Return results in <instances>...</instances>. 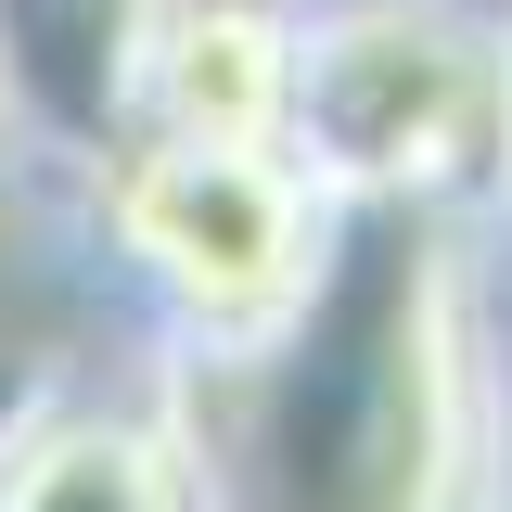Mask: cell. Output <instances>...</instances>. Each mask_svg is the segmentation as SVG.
<instances>
[{"mask_svg": "<svg viewBox=\"0 0 512 512\" xmlns=\"http://www.w3.org/2000/svg\"><path fill=\"white\" fill-rule=\"evenodd\" d=\"M487 231L512 244V0H500V192H487Z\"/></svg>", "mask_w": 512, "mask_h": 512, "instance_id": "8992f818", "label": "cell"}, {"mask_svg": "<svg viewBox=\"0 0 512 512\" xmlns=\"http://www.w3.org/2000/svg\"><path fill=\"white\" fill-rule=\"evenodd\" d=\"M90 244L141 295V320L167 333V359H256L320 295L346 205L295 167V141L116 128L90 167Z\"/></svg>", "mask_w": 512, "mask_h": 512, "instance_id": "7a4b0ae2", "label": "cell"}, {"mask_svg": "<svg viewBox=\"0 0 512 512\" xmlns=\"http://www.w3.org/2000/svg\"><path fill=\"white\" fill-rule=\"evenodd\" d=\"M295 26H308V0H141L116 128L282 141V116H295Z\"/></svg>", "mask_w": 512, "mask_h": 512, "instance_id": "5b68a950", "label": "cell"}, {"mask_svg": "<svg viewBox=\"0 0 512 512\" xmlns=\"http://www.w3.org/2000/svg\"><path fill=\"white\" fill-rule=\"evenodd\" d=\"M205 512H474L487 320L461 218H346L295 333L256 359H167Z\"/></svg>", "mask_w": 512, "mask_h": 512, "instance_id": "6da1fadb", "label": "cell"}, {"mask_svg": "<svg viewBox=\"0 0 512 512\" xmlns=\"http://www.w3.org/2000/svg\"><path fill=\"white\" fill-rule=\"evenodd\" d=\"M282 141L346 218H487L500 0H308Z\"/></svg>", "mask_w": 512, "mask_h": 512, "instance_id": "3957f363", "label": "cell"}, {"mask_svg": "<svg viewBox=\"0 0 512 512\" xmlns=\"http://www.w3.org/2000/svg\"><path fill=\"white\" fill-rule=\"evenodd\" d=\"M0 512H205L167 384H39L0 410Z\"/></svg>", "mask_w": 512, "mask_h": 512, "instance_id": "277c9868", "label": "cell"}]
</instances>
